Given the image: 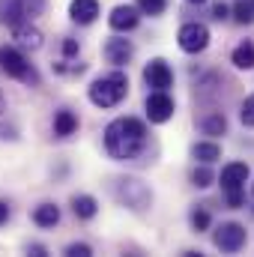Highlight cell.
<instances>
[{"instance_id":"15","label":"cell","mask_w":254,"mask_h":257,"mask_svg":"<svg viewBox=\"0 0 254 257\" xmlns=\"http://www.w3.org/2000/svg\"><path fill=\"white\" fill-rule=\"evenodd\" d=\"M78 132V117L69 111V108H60L57 114H54V135L57 138H69V135H75Z\"/></svg>"},{"instance_id":"3","label":"cell","mask_w":254,"mask_h":257,"mask_svg":"<svg viewBox=\"0 0 254 257\" xmlns=\"http://www.w3.org/2000/svg\"><path fill=\"white\" fill-rule=\"evenodd\" d=\"M0 69L21 81V84H30V87H39V72L33 69V63H27V57L21 54V48L15 45H0Z\"/></svg>"},{"instance_id":"2","label":"cell","mask_w":254,"mask_h":257,"mask_svg":"<svg viewBox=\"0 0 254 257\" xmlns=\"http://www.w3.org/2000/svg\"><path fill=\"white\" fill-rule=\"evenodd\" d=\"M129 93V78L123 72H108L90 84V102L96 108H114L126 99Z\"/></svg>"},{"instance_id":"30","label":"cell","mask_w":254,"mask_h":257,"mask_svg":"<svg viewBox=\"0 0 254 257\" xmlns=\"http://www.w3.org/2000/svg\"><path fill=\"white\" fill-rule=\"evenodd\" d=\"M212 15H215L218 21H221V18H227V6H224V3H215V6H212Z\"/></svg>"},{"instance_id":"14","label":"cell","mask_w":254,"mask_h":257,"mask_svg":"<svg viewBox=\"0 0 254 257\" xmlns=\"http://www.w3.org/2000/svg\"><path fill=\"white\" fill-rule=\"evenodd\" d=\"M0 21L15 27L21 21H27V9H24V0H0Z\"/></svg>"},{"instance_id":"29","label":"cell","mask_w":254,"mask_h":257,"mask_svg":"<svg viewBox=\"0 0 254 257\" xmlns=\"http://www.w3.org/2000/svg\"><path fill=\"white\" fill-rule=\"evenodd\" d=\"M9 215H12L9 203H6V200H0V224H6V221H9Z\"/></svg>"},{"instance_id":"18","label":"cell","mask_w":254,"mask_h":257,"mask_svg":"<svg viewBox=\"0 0 254 257\" xmlns=\"http://www.w3.org/2000/svg\"><path fill=\"white\" fill-rule=\"evenodd\" d=\"M191 156H194L197 162L209 165V162L221 159V147H218L215 141H200V144H194V147H191Z\"/></svg>"},{"instance_id":"24","label":"cell","mask_w":254,"mask_h":257,"mask_svg":"<svg viewBox=\"0 0 254 257\" xmlns=\"http://www.w3.org/2000/svg\"><path fill=\"white\" fill-rule=\"evenodd\" d=\"M191 227H194L197 233L206 230V227H209V212H206V209H194V212H191Z\"/></svg>"},{"instance_id":"13","label":"cell","mask_w":254,"mask_h":257,"mask_svg":"<svg viewBox=\"0 0 254 257\" xmlns=\"http://www.w3.org/2000/svg\"><path fill=\"white\" fill-rule=\"evenodd\" d=\"M69 15L75 24H93L99 18V0H72Z\"/></svg>"},{"instance_id":"12","label":"cell","mask_w":254,"mask_h":257,"mask_svg":"<svg viewBox=\"0 0 254 257\" xmlns=\"http://www.w3.org/2000/svg\"><path fill=\"white\" fill-rule=\"evenodd\" d=\"M132 54H135V48H132V42L129 39H108L105 42V60L114 66H126L132 60Z\"/></svg>"},{"instance_id":"28","label":"cell","mask_w":254,"mask_h":257,"mask_svg":"<svg viewBox=\"0 0 254 257\" xmlns=\"http://www.w3.org/2000/svg\"><path fill=\"white\" fill-rule=\"evenodd\" d=\"M63 54L66 57H75L78 54V42L75 39H63Z\"/></svg>"},{"instance_id":"10","label":"cell","mask_w":254,"mask_h":257,"mask_svg":"<svg viewBox=\"0 0 254 257\" xmlns=\"http://www.w3.org/2000/svg\"><path fill=\"white\" fill-rule=\"evenodd\" d=\"M138 21H141V15H138V9L135 6H114L111 9V15H108V24H111V30H117V33H129V30H135L138 27Z\"/></svg>"},{"instance_id":"21","label":"cell","mask_w":254,"mask_h":257,"mask_svg":"<svg viewBox=\"0 0 254 257\" xmlns=\"http://www.w3.org/2000/svg\"><path fill=\"white\" fill-rule=\"evenodd\" d=\"M233 18H236L239 24H248L254 18V0H239V3L233 6Z\"/></svg>"},{"instance_id":"23","label":"cell","mask_w":254,"mask_h":257,"mask_svg":"<svg viewBox=\"0 0 254 257\" xmlns=\"http://www.w3.org/2000/svg\"><path fill=\"white\" fill-rule=\"evenodd\" d=\"M191 183H194L197 189H206V186H212V171H209L206 165L194 168V174H191Z\"/></svg>"},{"instance_id":"5","label":"cell","mask_w":254,"mask_h":257,"mask_svg":"<svg viewBox=\"0 0 254 257\" xmlns=\"http://www.w3.org/2000/svg\"><path fill=\"white\" fill-rule=\"evenodd\" d=\"M177 42H180V48H183L186 54H197V51H203V48L209 45V27L200 24V21H189V24L180 27Z\"/></svg>"},{"instance_id":"6","label":"cell","mask_w":254,"mask_h":257,"mask_svg":"<svg viewBox=\"0 0 254 257\" xmlns=\"http://www.w3.org/2000/svg\"><path fill=\"white\" fill-rule=\"evenodd\" d=\"M117 197L126 203L129 209H147L150 206V200H153V192L141 183V180H120V186H117Z\"/></svg>"},{"instance_id":"1","label":"cell","mask_w":254,"mask_h":257,"mask_svg":"<svg viewBox=\"0 0 254 257\" xmlns=\"http://www.w3.org/2000/svg\"><path fill=\"white\" fill-rule=\"evenodd\" d=\"M147 147V126L138 117H120L105 128V150L111 159L117 162H129L138 159Z\"/></svg>"},{"instance_id":"7","label":"cell","mask_w":254,"mask_h":257,"mask_svg":"<svg viewBox=\"0 0 254 257\" xmlns=\"http://www.w3.org/2000/svg\"><path fill=\"white\" fill-rule=\"evenodd\" d=\"M245 239H248V233H245V227L236 224V221H224V224L215 230V236H212L215 248H221V251H227V254L239 251V248L245 245Z\"/></svg>"},{"instance_id":"17","label":"cell","mask_w":254,"mask_h":257,"mask_svg":"<svg viewBox=\"0 0 254 257\" xmlns=\"http://www.w3.org/2000/svg\"><path fill=\"white\" fill-rule=\"evenodd\" d=\"M60 221V206H54V203H39L36 209H33V224L36 227H54Z\"/></svg>"},{"instance_id":"8","label":"cell","mask_w":254,"mask_h":257,"mask_svg":"<svg viewBox=\"0 0 254 257\" xmlns=\"http://www.w3.org/2000/svg\"><path fill=\"white\" fill-rule=\"evenodd\" d=\"M147 117L150 123H168L174 117V99L168 96V90H153L147 96Z\"/></svg>"},{"instance_id":"22","label":"cell","mask_w":254,"mask_h":257,"mask_svg":"<svg viewBox=\"0 0 254 257\" xmlns=\"http://www.w3.org/2000/svg\"><path fill=\"white\" fill-rule=\"evenodd\" d=\"M168 9V0H138V12L144 15H162Z\"/></svg>"},{"instance_id":"11","label":"cell","mask_w":254,"mask_h":257,"mask_svg":"<svg viewBox=\"0 0 254 257\" xmlns=\"http://www.w3.org/2000/svg\"><path fill=\"white\" fill-rule=\"evenodd\" d=\"M12 36H15L18 48H27V51H39V48H42V30L33 27V24H27V21L15 24V27H12Z\"/></svg>"},{"instance_id":"32","label":"cell","mask_w":254,"mask_h":257,"mask_svg":"<svg viewBox=\"0 0 254 257\" xmlns=\"http://www.w3.org/2000/svg\"><path fill=\"white\" fill-rule=\"evenodd\" d=\"M3 105H6V102H3V93H0V111H3Z\"/></svg>"},{"instance_id":"34","label":"cell","mask_w":254,"mask_h":257,"mask_svg":"<svg viewBox=\"0 0 254 257\" xmlns=\"http://www.w3.org/2000/svg\"><path fill=\"white\" fill-rule=\"evenodd\" d=\"M251 194H254V186H251Z\"/></svg>"},{"instance_id":"20","label":"cell","mask_w":254,"mask_h":257,"mask_svg":"<svg viewBox=\"0 0 254 257\" xmlns=\"http://www.w3.org/2000/svg\"><path fill=\"white\" fill-rule=\"evenodd\" d=\"M200 128H203L206 135H212V138H215V135H224V132H227V120H224V114H221V111H215V114H209V117H203V120H200Z\"/></svg>"},{"instance_id":"19","label":"cell","mask_w":254,"mask_h":257,"mask_svg":"<svg viewBox=\"0 0 254 257\" xmlns=\"http://www.w3.org/2000/svg\"><path fill=\"white\" fill-rule=\"evenodd\" d=\"M230 60L236 69H254V45L251 42H239L230 54Z\"/></svg>"},{"instance_id":"31","label":"cell","mask_w":254,"mask_h":257,"mask_svg":"<svg viewBox=\"0 0 254 257\" xmlns=\"http://www.w3.org/2000/svg\"><path fill=\"white\" fill-rule=\"evenodd\" d=\"M27 251H30V254H36V257H45V248H42V245H30Z\"/></svg>"},{"instance_id":"25","label":"cell","mask_w":254,"mask_h":257,"mask_svg":"<svg viewBox=\"0 0 254 257\" xmlns=\"http://www.w3.org/2000/svg\"><path fill=\"white\" fill-rule=\"evenodd\" d=\"M239 120H242V126H254V96H248V99L242 102V111H239Z\"/></svg>"},{"instance_id":"27","label":"cell","mask_w":254,"mask_h":257,"mask_svg":"<svg viewBox=\"0 0 254 257\" xmlns=\"http://www.w3.org/2000/svg\"><path fill=\"white\" fill-rule=\"evenodd\" d=\"M42 6H45V0H24L27 15H39V12H42Z\"/></svg>"},{"instance_id":"33","label":"cell","mask_w":254,"mask_h":257,"mask_svg":"<svg viewBox=\"0 0 254 257\" xmlns=\"http://www.w3.org/2000/svg\"><path fill=\"white\" fill-rule=\"evenodd\" d=\"M189 3H203V0H189Z\"/></svg>"},{"instance_id":"26","label":"cell","mask_w":254,"mask_h":257,"mask_svg":"<svg viewBox=\"0 0 254 257\" xmlns=\"http://www.w3.org/2000/svg\"><path fill=\"white\" fill-rule=\"evenodd\" d=\"M66 254L69 257H90L93 254V248H90L87 242H72V245L66 248Z\"/></svg>"},{"instance_id":"4","label":"cell","mask_w":254,"mask_h":257,"mask_svg":"<svg viewBox=\"0 0 254 257\" xmlns=\"http://www.w3.org/2000/svg\"><path fill=\"white\" fill-rule=\"evenodd\" d=\"M245 180H248V165L245 162H230V165H224L221 168V177H218V183H221V189L227 194V206H242V189H245Z\"/></svg>"},{"instance_id":"16","label":"cell","mask_w":254,"mask_h":257,"mask_svg":"<svg viewBox=\"0 0 254 257\" xmlns=\"http://www.w3.org/2000/svg\"><path fill=\"white\" fill-rule=\"evenodd\" d=\"M72 212H75L78 218L90 221V218H96L99 203H96V197H90V194H75V197H72Z\"/></svg>"},{"instance_id":"9","label":"cell","mask_w":254,"mask_h":257,"mask_svg":"<svg viewBox=\"0 0 254 257\" xmlns=\"http://www.w3.org/2000/svg\"><path fill=\"white\" fill-rule=\"evenodd\" d=\"M144 81L153 90H168L174 84V72H171V66L165 63L162 57H156V60H150L144 66Z\"/></svg>"}]
</instances>
